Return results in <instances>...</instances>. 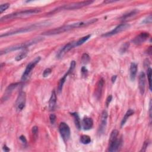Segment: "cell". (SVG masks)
Listing matches in <instances>:
<instances>
[{"label":"cell","instance_id":"1","mask_svg":"<svg viewBox=\"0 0 152 152\" xmlns=\"http://www.w3.org/2000/svg\"><path fill=\"white\" fill-rule=\"evenodd\" d=\"M98 21L97 18H92L90 20H87V21H82V22H78L76 23H74L70 25H64L61 27L55 28L52 30H50L46 32H45L42 33L43 35L45 36H51V35H55V34H58L60 33H64L65 32H68L70 30H72L75 28H79L82 27L87 26L89 25H92L94 23H96Z\"/></svg>","mask_w":152,"mask_h":152},{"label":"cell","instance_id":"2","mask_svg":"<svg viewBox=\"0 0 152 152\" xmlns=\"http://www.w3.org/2000/svg\"><path fill=\"white\" fill-rule=\"evenodd\" d=\"M49 24V22H42L39 23H36V24H33L32 25H30L29 26H26L25 27H22V28H20V29H17L15 30H12L8 32H6L4 33V34H1V37H7L8 36H11V35H14V34H20V33H26V32H30L34 30H36L37 29L41 28L42 27L44 26H48Z\"/></svg>","mask_w":152,"mask_h":152},{"label":"cell","instance_id":"3","mask_svg":"<svg viewBox=\"0 0 152 152\" xmlns=\"http://www.w3.org/2000/svg\"><path fill=\"white\" fill-rule=\"evenodd\" d=\"M43 39H44L43 38L41 37H35L33 39L30 40L27 42H25V43H22V44H17L15 45L9 46L6 49H4L1 51L0 54H1V55H2L3 54H6V53H7L14 51L22 49H25L31 45H33L34 44H37V43L41 42Z\"/></svg>","mask_w":152,"mask_h":152},{"label":"cell","instance_id":"4","mask_svg":"<svg viewBox=\"0 0 152 152\" xmlns=\"http://www.w3.org/2000/svg\"><path fill=\"white\" fill-rule=\"evenodd\" d=\"M41 11V10L39 9H32V10H27L25 11H21L19 12H16L14 13H11L8 15H6L0 19V21L1 22L4 21H7L8 20H11V19L15 18H18V17H23L26 16L31 15L34 14L39 13Z\"/></svg>","mask_w":152,"mask_h":152},{"label":"cell","instance_id":"5","mask_svg":"<svg viewBox=\"0 0 152 152\" xmlns=\"http://www.w3.org/2000/svg\"><path fill=\"white\" fill-rule=\"evenodd\" d=\"M119 132L117 129H113L112 132L109 138V144L108 150L110 152L117 151L121 147L122 141L121 139L118 138Z\"/></svg>","mask_w":152,"mask_h":152},{"label":"cell","instance_id":"6","mask_svg":"<svg viewBox=\"0 0 152 152\" xmlns=\"http://www.w3.org/2000/svg\"><path fill=\"white\" fill-rule=\"evenodd\" d=\"M94 1H84L82 2H77V3H74L71 4H69L67 5H64L63 6L60 7L53 10V11H51V13H55L58 12L62 10H76L79 9L82 7L87 6L89 5H90L92 4Z\"/></svg>","mask_w":152,"mask_h":152},{"label":"cell","instance_id":"7","mask_svg":"<svg viewBox=\"0 0 152 152\" xmlns=\"http://www.w3.org/2000/svg\"><path fill=\"white\" fill-rule=\"evenodd\" d=\"M41 59V58L40 56H37L36 58H34L33 61H32L30 63H29L27 64V65L22 75V81H25L28 78L31 71L34 68V67L36 65V64L40 61Z\"/></svg>","mask_w":152,"mask_h":152},{"label":"cell","instance_id":"8","mask_svg":"<svg viewBox=\"0 0 152 152\" xmlns=\"http://www.w3.org/2000/svg\"><path fill=\"white\" fill-rule=\"evenodd\" d=\"M129 27H130V25L128 23H122V24L117 26V27H115L111 31L103 34L102 36L105 37H108L113 36V35L117 34L119 33L122 32L124 30H125L126 29H128Z\"/></svg>","mask_w":152,"mask_h":152},{"label":"cell","instance_id":"9","mask_svg":"<svg viewBox=\"0 0 152 152\" xmlns=\"http://www.w3.org/2000/svg\"><path fill=\"white\" fill-rule=\"evenodd\" d=\"M59 131L63 139L65 141H67L70 137V128L69 126L64 122L60 123L59 126Z\"/></svg>","mask_w":152,"mask_h":152},{"label":"cell","instance_id":"10","mask_svg":"<svg viewBox=\"0 0 152 152\" xmlns=\"http://www.w3.org/2000/svg\"><path fill=\"white\" fill-rule=\"evenodd\" d=\"M26 93L24 91L20 92L15 102V108L17 111H21L23 109L26 104Z\"/></svg>","mask_w":152,"mask_h":152},{"label":"cell","instance_id":"11","mask_svg":"<svg viewBox=\"0 0 152 152\" xmlns=\"http://www.w3.org/2000/svg\"><path fill=\"white\" fill-rule=\"evenodd\" d=\"M75 65H76V63H75V61H72L71 64H70V67L68 69V70L67 71V73H65V74L63 76V77H62L60 82H59V83H58V93H61L62 90H63V86L65 82V80H66V79L67 77V76L71 74L72 71L74 70L75 68Z\"/></svg>","mask_w":152,"mask_h":152},{"label":"cell","instance_id":"12","mask_svg":"<svg viewBox=\"0 0 152 152\" xmlns=\"http://www.w3.org/2000/svg\"><path fill=\"white\" fill-rule=\"evenodd\" d=\"M149 37V33L147 32H143L137 36L132 41L136 45H141L144 43Z\"/></svg>","mask_w":152,"mask_h":152},{"label":"cell","instance_id":"13","mask_svg":"<svg viewBox=\"0 0 152 152\" xmlns=\"http://www.w3.org/2000/svg\"><path fill=\"white\" fill-rule=\"evenodd\" d=\"M76 45H75V42H70L68 44H67V45H65L64 47H63L61 48V49L59 51V52L57 54V56L58 58H62V57L66 53H67L68 51H70L71 49H72L73 48L75 47Z\"/></svg>","mask_w":152,"mask_h":152},{"label":"cell","instance_id":"14","mask_svg":"<svg viewBox=\"0 0 152 152\" xmlns=\"http://www.w3.org/2000/svg\"><path fill=\"white\" fill-rule=\"evenodd\" d=\"M139 87L140 93L143 95L145 92L146 88V75L144 72H141L139 77Z\"/></svg>","mask_w":152,"mask_h":152},{"label":"cell","instance_id":"15","mask_svg":"<svg viewBox=\"0 0 152 152\" xmlns=\"http://www.w3.org/2000/svg\"><path fill=\"white\" fill-rule=\"evenodd\" d=\"M104 84H105V80L103 78H101L97 83L96 89L95 90V98H96L98 100H99L101 98Z\"/></svg>","mask_w":152,"mask_h":152},{"label":"cell","instance_id":"16","mask_svg":"<svg viewBox=\"0 0 152 152\" xmlns=\"http://www.w3.org/2000/svg\"><path fill=\"white\" fill-rule=\"evenodd\" d=\"M107 120H108V113L106 111L103 110L102 113L101 124L99 127V132L101 133H103L105 130L106 124H107Z\"/></svg>","mask_w":152,"mask_h":152},{"label":"cell","instance_id":"17","mask_svg":"<svg viewBox=\"0 0 152 152\" xmlns=\"http://www.w3.org/2000/svg\"><path fill=\"white\" fill-rule=\"evenodd\" d=\"M137 65L135 63H132L131 64L130 68H129V75L130 79L132 81L134 82L136 79V75L137 72Z\"/></svg>","mask_w":152,"mask_h":152},{"label":"cell","instance_id":"18","mask_svg":"<svg viewBox=\"0 0 152 152\" xmlns=\"http://www.w3.org/2000/svg\"><path fill=\"white\" fill-rule=\"evenodd\" d=\"M83 128L84 130H89L93 127V121L91 118L84 117L82 121Z\"/></svg>","mask_w":152,"mask_h":152},{"label":"cell","instance_id":"19","mask_svg":"<svg viewBox=\"0 0 152 152\" xmlns=\"http://www.w3.org/2000/svg\"><path fill=\"white\" fill-rule=\"evenodd\" d=\"M56 102V94L55 90H53L51 93V96L49 101V109L51 110L54 109Z\"/></svg>","mask_w":152,"mask_h":152},{"label":"cell","instance_id":"20","mask_svg":"<svg viewBox=\"0 0 152 152\" xmlns=\"http://www.w3.org/2000/svg\"><path fill=\"white\" fill-rule=\"evenodd\" d=\"M19 83H13L10 84L6 89V91L4 93V95L3 96V98H4V100L7 99L9 98V96H10V94H11L12 91H13L14 89H15L18 86Z\"/></svg>","mask_w":152,"mask_h":152},{"label":"cell","instance_id":"21","mask_svg":"<svg viewBox=\"0 0 152 152\" xmlns=\"http://www.w3.org/2000/svg\"><path fill=\"white\" fill-rule=\"evenodd\" d=\"M71 115H72L73 118H74V121L75 127H77V128L78 129H80V128H81V122H80V119L79 114L77 112H73V113H71Z\"/></svg>","mask_w":152,"mask_h":152},{"label":"cell","instance_id":"22","mask_svg":"<svg viewBox=\"0 0 152 152\" xmlns=\"http://www.w3.org/2000/svg\"><path fill=\"white\" fill-rule=\"evenodd\" d=\"M134 111L132 109H128V110L127 111V112H126L125 114L124 117H123V118H122V121H121V127H122V126H124V125H125V124L126 122L127 121L128 119L131 115H132L133 114H134Z\"/></svg>","mask_w":152,"mask_h":152},{"label":"cell","instance_id":"23","mask_svg":"<svg viewBox=\"0 0 152 152\" xmlns=\"http://www.w3.org/2000/svg\"><path fill=\"white\" fill-rule=\"evenodd\" d=\"M138 13V11L137 10H133V11H131L130 12H129L127 14H125L124 15H123L122 16V17L121 18V19L122 20H127V19L128 18H129L132 17H134V15H136Z\"/></svg>","mask_w":152,"mask_h":152},{"label":"cell","instance_id":"24","mask_svg":"<svg viewBox=\"0 0 152 152\" xmlns=\"http://www.w3.org/2000/svg\"><path fill=\"white\" fill-rule=\"evenodd\" d=\"M91 37V35L90 34H89V35H87L84 37H83L82 38H80V39L79 40H78L77 42H75V45H76V46H80L82 45H83L84 43H85L88 39H89V38Z\"/></svg>","mask_w":152,"mask_h":152},{"label":"cell","instance_id":"25","mask_svg":"<svg viewBox=\"0 0 152 152\" xmlns=\"http://www.w3.org/2000/svg\"><path fill=\"white\" fill-rule=\"evenodd\" d=\"M28 53V51L27 50H25L24 51L20 53H19L16 57H15V61H20L22 60L23 59L25 58L27 56Z\"/></svg>","mask_w":152,"mask_h":152},{"label":"cell","instance_id":"26","mask_svg":"<svg viewBox=\"0 0 152 152\" xmlns=\"http://www.w3.org/2000/svg\"><path fill=\"white\" fill-rule=\"evenodd\" d=\"M80 141L83 144H88L91 142V138L87 135H83L80 137Z\"/></svg>","mask_w":152,"mask_h":152},{"label":"cell","instance_id":"27","mask_svg":"<svg viewBox=\"0 0 152 152\" xmlns=\"http://www.w3.org/2000/svg\"><path fill=\"white\" fill-rule=\"evenodd\" d=\"M129 42H125L124 44H123L119 50V52L121 54H124V53H125L127 52V51L128 50V49L129 48Z\"/></svg>","mask_w":152,"mask_h":152},{"label":"cell","instance_id":"28","mask_svg":"<svg viewBox=\"0 0 152 152\" xmlns=\"http://www.w3.org/2000/svg\"><path fill=\"white\" fill-rule=\"evenodd\" d=\"M151 71H152L151 68L149 67L147 71V79L148 81L149 89L150 90H151Z\"/></svg>","mask_w":152,"mask_h":152},{"label":"cell","instance_id":"29","mask_svg":"<svg viewBox=\"0 0 152 152\" xmlns=\"http://www.w3.org/2000/svg\"><path fill=\"white\" fill-rule=\"evenodd\" d=\"M90 61V56L87 53H83L82 57V61L83 64H87Z\"/></svg>","mask_w":152,"mask_h":152},{"label":"cell","instance_id":"30","mask_svg":"<svg viewBox=\"0 0 152 152\" xmlns=\"http://www.w3.org/2000/svg\"><path fill=\"white\" fill-rule=\"evenodd\" d=\"M10 7V4L8 3H6L4 4H1L0 6V13H2L4 11H6L7 9H8Z\"/></svg>","mask_w":152,"mask_h":152},{"label":"cell","instance_id":"31","mask_svg":"<svg viewBox=\"0 0 152 152\" xmlns=\"http://www.w3.org/2000/svg\"><path fill=\"white\" fill-rule=\"evenodd\" d=\"M51 72H52V70H51V68H48L45 69V70H44V72H43V77H48V75H49L51 74Z\"/></svg>","mask_w":152,"mask_h":152},{"label":"cell","instance_id":"32","mask_svg":"<svg viewBox=\"0 0 152 152\" xmlns=\"http://www.w3.org/2000/svg\"><path fill=\"white\" fill-rule=\"evenodd\" d=\"M143 23L144 24H150L151 23V15L150 14L147 17H146L143 21Z\"/></svg>","mask_w":152,"mask_h":152},{"label":"cell","instance_id":"33","mask_svg":"<svg viewBox=\"0 0 152 152\" xmlns=\"http://www.w3.org/2000/svg\"><path fill=\"white\" fill-rule=\"evenodd\" d=\"M56 115L55 114H51L49 116V120L51 124H54V123L56 121Z\"/></svg>","mask_w":152,"mask_h":152},{"label":"cell","instance_id":"34","mask_svg":"<svg viewBox=\"0 0 152 152\" xmlns=\"http://www.w3.org/2000/svg\"><path fill=\"white\" fill-rule=\"evenodd\" d=\"M32 132L33 136L36 137L38 134V127L36 126H34L32 128Z\"/></svg>","mask_w":152,"mask_h":152},{"label":"cell","instance_id":"35","mask_svg":"<svg viewBox=\"0 0 152 152\" xmlns=\"http://www.w3.org/2000/svg\"><path fill=\"white\" fill-rule=\"evenodd\" d=\"M87 71H87V68L85 67H82V73L83 75H84V76L86 75L87 74Z\"/></svg>","mask_w":152,"mask_h":152},{"label":"cell","instance_id":"36","mask_svg":"<svg viewBox=\"0 0 152 152\" xmlns=\"http://www.w3.org/2000/svg\"><path fill=\"white\" fill-rule=\"evenodd\" d=\"M20 140L22 141V143H23L25 144L27 143V140H26V138H25V137L24 136H21L20 137Z\"/></svg>","mask_w":152,"mask_h":152},{"label":"cell","instance_id":"37","mask_svg":"<svg viewBox=\"0 0 152 152\" xmlns=\"http://www.w3.org/2000/svg\"><path fill=\"white\" fill-rule=\"evenodd\" d=\"M112 99V97L111 95H110V96H108V98H107V100H106V105H107V106L109 105L110 102H111Z\"/></svg>","mask_w":152,"mask_h":152},{"label":"cell","instance_id":"38","mask_svg":"<svg viewBox=\"0 0 152 152\" xmlns=\"http://www.w3.org/2000/svg\"><path fill=\"white\" fill-rule=\"evenodd\" d=\"M149 115H150V118L151 119V101H150V103H149Z\"/></svg>","mask_w":152,"mask_h":152},{"label":"cell","instance_id":"39","mask_svg":"<svg viewBox=\"0 0 152 152\" xmlns=\"http://www.w3.org/2000/svg\"><path fill=\"white\" fill-rule=\"evenodd\" d=\"M117 75H113L112 77V79H111V80L112 82V83H114L115 81H116V79H117Z\"/></svg>","mask_w":152,"mask_h":152},{"label":"cell","instance_id":"40","mask_svg":"<svg viewBox=\"0 0 152 152\" xmlns=\"http://www.w3.org/2000/svg\"><path fill=\"white\" fill-rule=\"evenodd\" d=\"M4 150H5V151H10V149L8 148V147H7L6 145L4 146Z\"/></svg>","mask_w":152,"mask_h":152}]
</instances>
